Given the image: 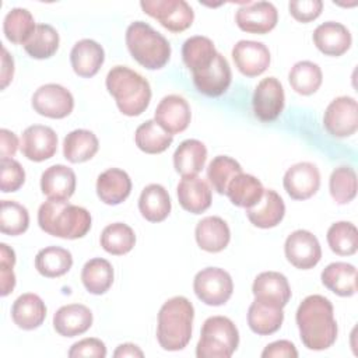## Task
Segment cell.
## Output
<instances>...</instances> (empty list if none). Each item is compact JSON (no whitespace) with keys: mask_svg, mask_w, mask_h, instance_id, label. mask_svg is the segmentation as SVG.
Returning a JSON list of instances; mask_svg holds the SVG:
<instances>
[{"mask_svg":"<svg viewBox=\"0 0 358 358\" xmlns=\"http://www.w3.org/2000/svg\"><path fill=\"white\" fill-rule=\"evenodd\" d=\"M140 7L171 32L186 31L194 20L193 8L185 0H143Z\"/></svg>","mask_w":358,"mask_h":358,"instance_id":"obj_8","label":"cell"},{"mask_svg":"<svg viewBox=\"0 0 358 358\" xmlns=\"http://www.w3.org/2000/svg\"><path fill=\"white\" fill-rule=\"evenodd\" d=\"M20 148L22 155L29 161H46L52 158L57 151V134L49 126H28L22 133Z\"/></svg>","mask_w":358,"mask_h":358,"instance_id":"obj_14","label":"cell"},{"mask_svg":"<svg viewBox=\"0 0 358 358\" xmlns=\"http://www.w3.org/2000/svg\"><path fill=\"white\" fill-rule=\"evenodd\" d=\"M288 81L296 94L312 95L320 88L323 74L316 63L309 60H301L291 67Z\"/></svg>","mask_w":358,"mask_h":358,"instance_id":"obj_39","label":"cell"},{"mask_svg":"<svg viewBox=\"0 0 358 358\" xmlns=\"http://www.w3.org/2000/svg\"><path fill=\"white\" fill-rule=\"evenodd\" d=\"M176 193L182 208L192 214H201L211 206V189L208 183L197 175L182 176Z\"/></svg>","mask_w":358,"mask_h":358,"instance_id":"obj_21","label":"cell"},{"mask_svg":"<svg viewBox=\"0 0 358 358\" xmlns=\"http://www.w3.org/2000/svg\"><path fill=\"white\" fill-rule=\"evenodd\" d=\"M101 246L105 252L115 256L129 253L136 245L134 231L123 222H113L103 228L99 238Z\"/></svg>","mask_w":358,"mask_h":358,"instance_id":"obj_40","label":"cell"},{"mask_svg":"<svg viewBox=\"0 0 358 358\" xmlns=\"http://www.w3.org/2000/svg\"><path fill=\"white\" fill-rule=\"evenodd\" d=\"M232 59L236 69L246 77H257L270 66L268 48L257 41L242 39L232 48Z\"/></svg>","mask_w":358,"mask_h":358,"instance_id":"obj_16","label":"cell"},{"mask_svg":"<svg viewBox=\"0 0 358 358\" xmlns=\"http://www.w3.org/2000/svg\"><path fill=\"white\" fill-rule=\"evenodd\" d=\"M217 50L210 38L196 35L185 41L182 46V59L185 66L192 71V74L199 73L208 67L214 60Z\"/></svg>","mask_w":358,"mask_h":358,"instance_id":"obj_35","label":"cell"},{"mask_svg":"<svg viewBox=\"0 0 358 358\" xmlns=\"http://www.w3.org/2000/svg\"><path fill=\"white\" fill-rule=\"evenodd\" d=\"M70 358H80V357H92V358H105L106 357V347L105 343L99 338H83L74 343L69 350Z\"/></svg>","mask_w":358,"mask_h":358,"instance_id":"obj_50","label":"cell"},{"mask_svg":"<svg viewBox=\"0 0 358 358\" xmlns=\"http://www.w3.org/2000/svg\"><path fill=\"white\" fill-rule=\"evenodd\" d=\"M34 110L50 119H63L74 109V98L71 92L60 84L41 85L32 95Z\"/></svg>","mask_w":358,"mask_h":358,"instance_id":"obj_10","label":"cell"},{"mask_svg":"<svg viewBox=\"0 0 358 358\" xmlns=\"http://www.w3.org/2000/svg\"><path fill=\"white\" fill-rule=\"evenodd\" d=\"M313 43L323 55L338 57L351 48L352 36L345 25L326 21L313 31Z\"/></svg>","mask_w":358,"mask_h":358,"instance_id":"obj_20","label":"cell"},{"mask_svg":"<svg viewBox=\"0 0 358 358\" xmlns=\"http://www.w3.org/2000/svg\"><path fill=\"white\" fill-rule=\"evenodd\" d=\"M138 210L150 222H161L171 213V197L166 189L158 183L145 186L138 197Z\"/></svg>","mask_w":358,"mask_h":358,"instance_id":"obj_32","label":"cell"},{"mask_svg":"<svg viewBox=\"0 0 358 358\" xmlns=\"http://www.w3.org/2000/svg\"><path fill=\"white\" fill-rule=\"evenodd\" d=\"M263 358H296L298 351L288 340H277L267 344L262 352Z\"/></svg>","mask_w":358,"mask_h":358,"instance_id":"obj_51","label":"cell"},{"mask_svg":"<svg viewBox=\"0 0 358 358\" xmlns=\"http://www.w3.org/2000/svg\"><path fill=\"white\" fill-rule=\"evenodd\" d=\"M329 190L337 204H347L357 194V173L354 168L343 165L336 168L329 179Z\"/></svg>","mask_w":358,"mask_h":358,"instance_id":"obj_45","label":"cell"},{"mask_svg":"<svg viewBox=\"0 0 358 358\" xmlns=\"http://www.w3.org/2000/svg\"><path fill=\"white\" fill-rule=\"evenodd\" d=\"M99 148L96 136L85 129L70 131L63 140V155L71 164H80L91 159Z\"/></svg>","mask_w":358,"mask_h":358,"instance_id":"obj_33","label":"cell"},{"mask_svg":"<svg viewBox=\"0 0 358 358\" xmlns=\"http://www.w3.org/2000/svg\"><path fill=\"white\" fill-rule=\"evenodd\" d=\"M235 22L243 32L263 35L275 28L278 11L270 1H248L238 8Z\"/></svg>","mask_w":358,"mask_h":358,"instance_id":"obj_13","label":"cell"},{"mask_svg":"<svg viewBox=\"0 0 358 358\" xmlns=\"http://www.w3.org/2000/svg\"><path fill=\"white\" fill-rule=\"evenodd\" d=\"M126 45L131 57L148 70L162 69L169 62L168 39L144 21H134L127 27Z\"/></svg>","mask_w":358,"mask_h":358,"instance_id":"obj_5","label":"cell"},{"mask_svg":"<svg viewBox=\"0 0 358 358\" xmlns=\"http://www.w3.org/2000/svg\"><path fill=\"white\" fill-rule=\"evenodd\" d=\"M105 60L103 48L94 39H81L70 52V63L74 73L83 78L94 77Z\"/></svg>","mask_w":358,"mask_h":358,"instance_id":"obj_22","label":"cell"},{"mask_svg":"<svg viewBox=\"0 0 358 358\" xmlns=\"http://www.w3.org/2000/svg\"><path fill=\"white\" fill-rule=\"evenodd\" d=\"M136 145L145 154L164 152L173 141V136L166 133L155 120L141 123L134 133Z\"/></svg>","mask_w":358,"mask_h":358,"instance_id":"obj_38","label":"cell"},{"mask_svg":"<svg viewBox=\"0 0 358 358\" xmlns=\"http://www.w3.org/2000/svg\"><path fill=\"white\" fill-rule=\"evenodd\" d=\"M192 77L197 91L206 96H220L225 94L232 81L229 63L220 52H217L208 67L192 74Z\"/></svg>","mask_w":358,"mask_h":358,"instance_id":"obj_17","label":"cell"},{"mask_svg":"<svg viewBox=\"0 0 358 358\" xmlns=\"http://www.w3.org/2000/svg\"><path fill=\"white\" fill-rule=\"evenodd\" d=\"M327 243L338 256H352L358 249V231L352 222L338 221L327 229Z\"/></svg>","mask_w":358,"mask_h":358,"instance_id":"obj_43","label":"cell"},{"mask_svg":"<svg viewBox=\"0 0 358 358\" xmlns=\"http://www.w3.org/2000/svg\"><path fill=\"white\" fill-rule=\"evenodd\" d=\"M282 185L291 199L306 200L319 190L320 172L312 162H298L287 169Z\"/></svg>","mask_w":358,"mask_h":358,"instance_id":"obj_15","label":"cell"},{"mask_svg":"<svg viewBox=\"0 0 358 358\" xmlns=\"http://www.w3.org/2000/svg\"><path fill=\"white\" fill-rule=\"evenodd\" d=\"M196 296L208 306H221L229 301L234 292V282L228 271L220 267H206L193 280Z\"/></svg>","mask_w":358,"mask_h":358,"instance_id":"obj_7","label":"cell"},{"mask_svg":"<svg viewBox=\"0 0 358 358\" xmlns=\"http://www.w3.org/2000/svg\"><path fill=\"white\" fill-rule=\"evenodd\" d=\"M105 85L115 98L117 109L126 116H138L150 105V83L137 71L126 66H115L109 70Z\"/></svg>","mask_w":358,"mask_h":358,"instance_id":"obj_3","label":"cell"},{"mask_svg":"<svg viewBox=\"0 0 358 358\" xmlns=\"http://www.w3.org/2000/svg\"><path fill=\"white\" fill-rule=\"evenodd\" d=\"M194 236L200 249L210 253H218L228 246L231 231L221 217L210 215L197 222Z\"/></svg>","mask_w":358,"mask_h":358,"instance_id":"obj_26","label":"cell"},{"mask_svg":"<svg viewBox=\"0 0 358 358\" xmlns=\"http://www.w3.org/2000/svg\"><path fill=\"white\" fill-rule=\"evenodd\" d=\"M323 127L337 138L352 136L358 129V106L352 96L334 98L323 115Z\"/></svg>","mask_w":358,"mask_h":358,"instance_id":"obj_9","label":"cell"},{"mask_svg":"<svg viewBox=\"0 0 358 358\" xmlns=\"http://www.w3.org/2000/svg\"><path fill=\"white\" fill-rule=\"evenodd\" d=\"M59 34L52 25L38 24L24 49L34 59H49L59 49Z\"/></svg>","mask_w":358,"mask_h":358,"instance_id":"obj_42","label":"cell"},{"mask_svg":"<svg viewBox=\"0 0 358 358\" xmlns=\"http://www.w3.org/2000/svg\"><path fill=\"white\" fill-rule=\"evenodd\" d=\"M39 228L56 238L78 239L91 229V214L67 200H48L38 210Z\"/></svg>","mask_w":358,"mask_h":358,"instance_id":"obj_2","label":"cell"},{"mask_svg":"<svg viewBox=\"0 0 358 358\" xmlns=\"http://www.w3.org/2000/svg\"><path fill=\"white\" fill-rule=\"evenodd\" d=\"M46 317V306L36 294L27 292L20 295L11 306V319L22 330L38 329Z\"/></svg>","mask_w":358,"mask_h":358,"instance_id":"obj_28","label":"cell"},{"mask_svg":"<svg viewBox=\"0 0 358 358\" xmlns=\"http://www.w3.org/2000/svg\"><path fill=\"white\" fill-rule=\"evenodd\" d=\"M322 284L338 296H352L357 292V268L345 262L327 264L322 274Z\"/></svg>","mask_w":358,"mask_h":358,"instance_id":"obj_29","label":"cell"},{"mask_svg":"<svg viewBox=\"0 0 358 358\" xmlns=\"http://www.w3.org/2000/svg\"><path fill=\"white\" fill-rule=\"evenodd\" d=\"M29 227L28 210L13 200H1L0 231L4 235L17 236L24 234Z\"/></svg>","mask_w":358,"mask_h":358,"instance_id":"obj_46","label":"cell"},{"mask_svg":"<svg viewBox=\"0 0 358 358\" xmlns=\"http://www.w3.org/2000/svg\"><path fill=\"white\" fill-rule=\"evenodd\" d=\"M285 95L281 83L275 77L263 78L255 88L252 106L255 116L262 122L275 120L284 110Z\"/></svg>","mask_w":358,"mask_h":358,"instance_id":"obj_12","label":"cell"},{"mask_svg":"<svg viewBox=\"0 0 358 358\" xmlns=\"http://www.w3.org/2000/svg\"><path fill=\"white\" fill-rule=\"evenodd\" d=\"M284 320L282 308L253 301L248 309V324L259 336H270L280 330Z\"/></svg>","mask_w":358,"mask_h":358,"instance_id":"obj_34","label":"cell"},{"mask_svg":"<svg viewBox=\"0 0 358 358\" xmlns=\"http://www.w3.org/2000/svg\"><path fill=\"white\" fill-rule=\"evenodd\" d=\"M238 344L239 331L234 322L225 316H211L203 323L196 355L199 358H229Z\"/></svg>","mask_w":358,"mask_h":358,"instance_id":"obj_6","label":"cell"},{"mask_svg":"<svg viewBox=\"0 0 358 358\" xmlns=\"http://www.w3.org/2000/svg\"><path fill=\"white\" fill-rule=\"evenodd\" d=\"M303 345L313 351L330 348L337 338V322L331 302L323 295H309L298 306L295 315Z\"/></svg>","mask_w":358,"mask_h":358,"instance_id":"obj_1","label":"cell"},{"mask_svg":"<svg viewBox=\"0 0 358 358\" xmlns=\"http://www.w3.org/2000/svg\"><path fill=\"white\" fill-rule=\"evenodd\" d=\"M113 357H116V358H123V357H144V352H143L136 344L124 343V344H120V345L115 350Z\"/></svg>","mask_w":358,"mask_h":358,"instance_id":"obj_54","label":"cell"},{"mask_svg":"<svg viewBox=\"0 0 358 358\" xmlns=\"http://www.w3.org/2000/svg\"><path fill=\"white\" fill-rule=\"evenodd\" d=\"M194 308L185 296H173L164 302L158 312L157 340L166 351L183 350L190 338L193 329Z\"/></svg>","mask_w":358,"mask_h":358,"instance_id":"obj_4","label":"cell"},{"mask_svg":"<svg viewBox=\"0 0 358 358\" xmlns=\"http://www.w3.org/2000/svg\"><path fill=\"white\" fill-rule=\"evenodd\" d=\"M41 190L48 200H69L76 190V173L71 168L57 164L41 175Z\"/></svg>","mask_w":358,"mask_h":358,"instance_id":"obj_24","label":"cell"},{"mask_svg":"<svg viewBox=\"0 0 358 358\" xmlns=\"http://www.w3.org/2000/svg\"><path fill=\"white\" fill-rule=\"evenodd\" d=\"M242 172V166L238 161L228 155H217L207 166V179L213 189L225 194L229 182Z\"/></svg>","mask_w":358,"mask_h":358,"instance_id":"obj_44","label":"cell"},{"mask_svg":"<svg viewBox=\"0 0 358 358\" xmlns=\"http://www.w3.org/2000/svg\"><path fill=\"white\" fill-rule=\"evenodd\" d=\"M14 74V59L10 56L8 50L1 48V90H4L13 80Z\"/></svg>","mask_w":358,"mask_h":358,"instance_id":"obj_53","label":"cell"},{"mask_svg":"<svg viewBox=\"0 0 358 358\" xmlns=\"http://www.w3.org/2000/svg\"><path fill=\"white\" fill-rule=\"evenodd\" d=\"M81 281L90 294L102 295L113 284V267L106 259L94 257L84 264Z\"/></svg>","mask_w":358,"mask_h":358,"instance_id":"obj_37","label":"cell"},{"mask_svg":"<svg viewBox=\"0 0 358 358\" xmlns=\"http://www.w3.org/2000/svg\"><path fill=\"white\" fill-rule=\"evenodd\" d=\"M15 264V252L7 245L0 243V280L1 296H7L15 287V274L13 267Z\"/></svg>","mask_w":358,"mask_h":358,"instance_id":"obj_48","label":"cell"},{"mask_svg":"<svg viewBox=\"0 0 358 358\" xmlns=\"http://www.w3.org/2000/svg\"><path fill=\"white\" fill-rule=\"evenodd\" d=\"M284 253L287 260L299 270H309L322 259V248L317 238L306 229H296L287 236Z\"/></svg>","mask_w":358,"mask_h":358,"instance_id":"obj_11","label":"cell"},{"mask_svg":"<svg viewBox=\"0 0 358 358\" xmlns=\"http://www.w3.org/2000/svg\"><path fill=\"white\" fill-rule=\"evenodd\" d=\"M289 14L299 22H310L316 20L323 10L320 0H294L288 4Z\"/></svg>","mask_w":358,"mask_h":358,"instance_id":"obj_49","label":"cell"},{"mask_svg":"<svg viewBox=\"0 0 358 358\" xmlns=\"http://www.w3.org/2000/svg\"><path fill=\"white\" fill-rule=\"evenodd\" d=\"M284 215H285L284 200L273 189L264 190L260 201L256 206L246 208L248 220L255 227L262 229L277 227L282 221Z\"/></svg>","mask_w":358,"mask_h":358,"instance_id":"obj_25","label":"cell"},{"mask_svg":"<svg viewBox=\"0 0 358 358\" xmlns=\"http://www.w3.org/2000/svg\"><path fill=\"white\" fill-rule=\"evenodd\" d=\"M255 299L273 306L284 308L291 299V287L287 277L278 271L260 273L252 285Z\"/></svg>","mask_w":358,"mask_h":358,"instance_id":"obj_19","label":"cell"},{"mask_svg":"<svg viewBox=\"0 0 358 358\" xmlns=\"http://www.w3.org/2000/svg\"><path fill=\"white\" fill-rule=\"evenodd\" d=\"M207 148L196 138H187L173 152V168L180 176L197 175L206 164Z\"/></svg>","mask_w":358,"mask_h":358,"instance_id":"obj_30","label":"cell"},{"mask_svg":"<svg viewBox=\"0 0 358 358\" xmlns=\"http://www.w3.org/2000/svg\"><path fill=\"white\" fill-rule=\"evenodd\" d=\"M131 192V179L123 169L109 168L96 179V194L105 204L123 203Z\"/></svg>","mask_w":358,"mask_h":358,"instance_id":"obj_27","label":"cell"},{"mask_svg":"<svg viewBox=\"0 0 358 358\" xmlns=\"http://www.w3.org/2000/svg\"><path fill=\"white\" fill-rule=\"evenodd\" d=\"M25 182V171L21 164L13 158L0 161V189L3 193L17 192Z\"/></svg>","mask_w":358,"mask_h":358,"instance_id":"obj_47","label":"cell"},{"mask_svg":"<svg viewBox=\"0 0 358 358\" xmlns=\"http://www.w3.org/2000/svg\"><path fill=\"white\" fill-rule=\"evenodd\" d=\"M18 145H20L18 144V137L15 136V133H13L7 129L0 130V155H1V159L13 158L17 152Z\"/></svg>","mask_w":358,"mask_h":358,"instance_id":"obj_52","label":"cell"},{"mask_svg":"<svg viewBox=\"0 0 358 358\" xmlns=\"http://www.w3.org/2000/svg\"><path fill=\"white\" fill-rule=\"evenodd\" d=\"M92 312L81 303H70L59 308L53 315V327L63 337H76L92 326Z\"/></svg>","mask_w":358,"mask_h":358,"instance_id":"obj_23","label":"cell"},{"mask_svg":"<svg viewBox=\"0 0 358 358\" xmlns=\"http://www.w3.org/2000/svg\"><path fill=\"white\" fill-rule=\"evenodd\" d=\"M73 266L71 253L60 246H48L41 249L35 256V268L48 278L64 275Z\"/></svg>","mask_w":358,"mask_h":358,"instance_id":"obj_36","label":"cell"},{"mask_svg":"<svg viewBox=\"0 0 358 358\" xmlns=\"http://www.w3.org/2000/svg\"><path fill=\"white\" fill-rule=\"evenodd\" d=\"M264 190L266 189L256 176L241 172L229 182L225 194L234 206L250 208L260 201Z\"/></svg>","mask_w":358,"mask_h":358,"instance_id":"obj_31","label":"cell"},{"mask_svg":"<svg viewBox=\"0 0 358 358\" xmlns=\"http://www.w3.org/2000/svg\"><path fill=\"white\" fill-rule=\"evenodd\" d=\"M192 112L187 101L180 95H166L157 105L154 120L169 134H178L187 129Z\"/></svg>","mask_w":358,"mask_h":358,"instance_id":"obj_18","label":"cell"},{"mask_svg":"<svg viewBox=\"0 0 358 358\" xmlns=\"http://www.w3.org/2000/svg\"><path fill=\"white\" fill-rule=\"evenodd\" d=\"M36 24L32 14L27 8H11L3 21V32L6 38L15 45H22L31 38Z\"/></svg>","mask_w":358,"mask_h":358,"instance_id":"obj_41","label":"cell"}]
</instances>
